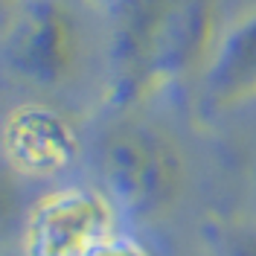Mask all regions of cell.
<instances>
[{
  "label": "cell",
  "instance_id": "9c48e42d",
  "mask_svg": "<svg viewBox=\"0 0 256 256\" xmlns=\"http://www.w3.org/2000/svg\"><path fill=\"white\" fill-rule=\"evenodd\" d=\"M222 256H256V224L230 227L222 236Z\"/></svg>",
  "mask_w": 256,
  "mask_h": 256
},
{
  "label": "cell",
  "instance_id": "8992f818",
  "mask_svg": "<svg viewBox=\"0 0 256 256\" xmlns=\"http://www.w3.org/2000/svg\"><path fill=\"white\" fill-rule=\"evenodd\" d=\"M204 96L212 108L256 99V12L222 32L204 67Z\"/></svg>",
  "mask_w": 256,
  "mask_h": 256
},
{
  "label": "cell",
  "instance_id": "30bf717a",
  "mask_svg": "<svg viewBox=\"0 0 256 256\" xmlns=\"http://www.w3.org/2000/svg\"><path fill=\"white\" fill-rule=\"evenodd\" d=\"M20 3H24V0H0V35L9 26V20L15 18V12L20 9Z\"/></svg>",
  "mask_w": 256,
  "mask_h": 256
},
{
  "label": "cell",
  "instance_id": "277c9868",
  "mask_svg": "<svg viewBox=\"0 0 256 256\" xmlns=\"http://www.w3.org/2000/svg\"><path fill=\"white\" fill-rule=\"evenodd\" d=\"M120 230V210L96 186H58L41 195L20 218L24 256H84Z\"/></svg>",
  "mask_w": 256,
  "mask_h": 256
},
{
  "label": "cell",
  "instance_id": "ba28073f",
  "mask_svg": "<svg viewBox=\"0 0 256 256\" xmlns=\"http://www.w3.org/2000/svg\"><path fill=\"white\" fill-rule=\"evenodd\" d=\"M84 256H152V250H148L140 239H134V236L116 230L108 239L99 242L96 248H90Z\"/></svg>",
  "mask_w": 256,
  "mask_h": 256
},
{
  "label": "cell",
  "instance_id": "6da1fadb",
  "mask_svg": "<svg viewBox=\"0 0 256 256\" xmlns=\"http://www.w3.org/2000/svg\"><path fill=\"white\" fill-rule=\"evenodd\" d=\"M102 190L131 218H158L186 186V160L178 143L154 126L116 122L96 148Z\"/></svg>",
  "mask_w": 256,
  "mask_h": 256
},
{
  "label": "cell",
  "instance_id": "5b68a950",
  "mask_svg": "<svg viewBox=\"0 0 256 256\" xmlns=\"http://www.w3.org/2000/svg\"><path fill=\"white\" fill-rule=\"evenodd\" d=\"M0 148L15 175L56 178L76 163L82 140L67 114L44 102H24L6 114Z\"/></svg>",
  "mask_w": 256,
  "mask_h": 256
},
{
  "label": "cell",
  "instance_id": "7a4b0ae2",
  "mask_svg": "<svg viewBox=\"0 0 256 256\" xmlns=\"http://www.w3.org/2000/svg\"><path fill=\"white\" fill-rule=\"evenodd\" d=\"M84 52V24L70 0H24L0 35V67L35 90L67 88Z\"/></svg>",
  "mask_w": 256,
  "mask_h": 256
},
{
  "label": "cell",
  "instance_id": "52a82bcc",
  "mask_svg": "<svg viewBox=\"0 0 256 256\" xmlns=\"http://www.w3.org/2000/svg\"><path fill=\"white\" fill-rule=\"evenodd\" d=\"M20 175L9 169L6 160H0V242L15 230L24 218V192H20Z\"/></svg>",
  "mask_w": 256,
  "mask_h": 256
},
{
  "label": "cell",
  "instance_id": "3957f363",
  "mask_svg": "<svg viewBox=\"0 0 256 256\" xmlns=\"http://www.w3.org/2000/svg\"><path fill=\"white\" fill-rule=\"evenodd\" d=\"M178 0H114L108 20V102L131 108L163 90V52Z\"/></svg>",
  "mask_w": 256,
  "mask_h": 256
}]
</instances>
